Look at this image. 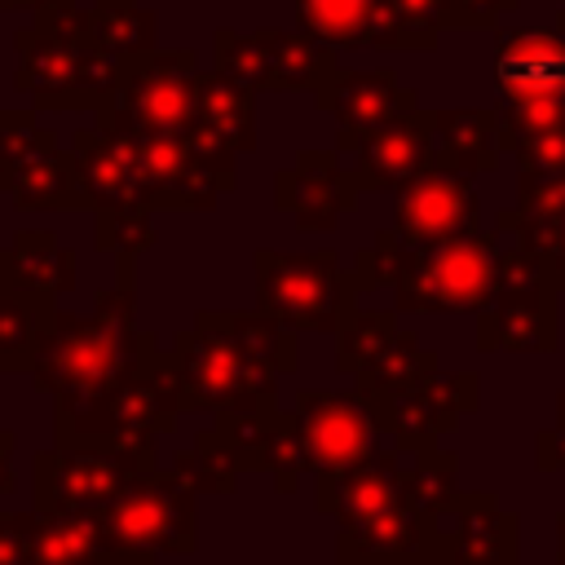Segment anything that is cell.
I'll return each instance as SVG.
<instances>
[{
	"instance_id": "ac0fdd59",
	"label": "cell",
	"mask_w": 565,
	"mask_h": 565,
	"mask_svg": "<svg viewBox=\"0 0 565 565\" xmlns=\"http://www.w3.org/2000/svg\"><path fill=\"white\" fill-rule=\"evenodd\" d=\"M71 154H75L79 194L88 212H102V207H150L154 212V185L128 137L93 119L71 132Z\"/></svg>"
},
{
	"instance_id": "4fadbf2b",
	"label": "cell",
	"mask_w": 565,
	"mask_h": 565,
	"mask_svg": "<svg viewBox=\"0 0 565 565\" xmlns=\"http://www.w3.org/2000/svg\"><path fill=\"white\" fill-rule=\"evenodd\" d=\"M477 230H481V194L472 177L441 168L437 159L393 194L388 234L402 247H437L450 238H468Z\"/></svg>"
},
{
	"instance_id": "8d00e7d4",
	"label": "cell",
	"mask_w": 565,
	"mask_h": 565,
	"mask_svg": "<svg viewBox=\"0 0 565 565\" xmlns=\"http://www.w3.org/2000/svg\"><path fill=\"white\" fill-rule=\"evenodd\" d=\"M530 252H539L543 256V265H547V278H552V287L565 296V212L556 216V225L530 247Z\"/></svg>"
},
{
	"instance_id": "9a60e30c",
	"label": "cell",
	"mask_w": 565,
	"mask_h": 565,
	"mask_svg": "<svg viewBox=\"0 0 565 565\" xmlns=\"http://www.w3.org/2000/svg\"><path fill=\"white\" fill-rule=\"evenodd\" d=\"M313 106L335 119V154H353L371 128L419 110V93L402 84L388 66H371V71L340 66L335 79L313 93Z\"/></svg>"
},
{
	"instance_id": "4dcf8cb0",
	"label": "cell",
	"mask_w": 565,
	"mask_h": 565,
	"mask_svg": "<svg viewBox=\"0 0 565 565\" xmlns=\"http://www.w3.org/2000/svg\"><path fill=\"white\" fill-rule=\"evenodd\" d=\"M172 468H177L199 494H230V490L238 486V472H243V463L234 459L230 441H225L216 428H203L190 450H177Z\"/></svg>"
},
{
	"instance_id": "30bf717a",
	"label": "cell",
	"mask_w": 565,
	"mask_h": 565,
	"mask_svg": "<svg viewBox=\"0 0 565 565\" xmlns=\"http://www.w3.org/2000/svg\"><path fill=\"white\" fill-rule=\"evenodd\" d=\"M199 57L194 49H150L132 62H124L119 93L106 110L93 119L119 132H163V137H190L194 128V102H199Z\"/></svg>"
},
{
	"instance_id": "1f68e13d",
	"label": "cell",
	"mask_w": 565,
	"mask_h": 565,
	"mask_svg": "<svg viewBox=\"0 0 565 565\" xmlns=\"http://www.w3.org/2000/svg\"><path fill=\"white\" fill-rule=\"evenodd\" d=\"M212 71L252 88V93H274V71H269V53L260 44V35H243V31H230L221 26L212 35Z\"/></svg>"
},
{
	"instance_id": "83f0119b",
	"label": "cell",
	"mask_w": 565,
	"mask_h": 565,
	"mask_svg": "<svg viewBox=\"0 0 565 565\" xmlns=\"http://www.w3.org/2000/svg\"><path fill=\"white\" fill-rule=\"evenodd\" d=\"M53 318H57L53 296L0 287V375H18V371L31 375Z\"/></svg>"
},
{
	"instance_id": "f35d334b",
	"label": "cell",
	"mask_w": 565,
	"mask_h": 565,
	"mask_svg": "<svg viewBox=\"0 0 565 565\" xmlns=\"http://www.w3.org/2000/svg\"><path fill=\"white\" fill-rule=\"evenodd\" d=\"M66 4H75V0H0V13H44V9H66Z\"/></svg>"
},
{
	"instance_id": "f546056e",
	"label": "cell",
	"mask_w": 565,
	"mask_h": 565,
	"mask_svg": "<svg viewBox=\"0 0 565 565\" xmlns=\"http://www.w3.org/2000/svg\"><path fill=\"white\" fill-rule=\"evenodd\" d=\"M88 22H93V35L119 62H132V57L159 49V13L137 0H93Z\"/></svg>"
},
{
	"instance_id": "ba28073f",
	"label": "cell",
	"mask_w": 565,
	"mask_h": 565,
	"mask_svg": "<svg viewBox=\"0 0 565 565\" xmlns=\"http://www.w3.org/2000/svg\"><path fill=\"white\" fill-rule=\"evenodd\" d=\"M256 274V309L291 331L340 335L344 322L358 313V274L340 265L335 252H252Z\"/></svg>"
},
{
	"instance_id": "60d3db41",
	"label": "cell",
	"mask_w": 565,
	"mask_h": 565,
	"mask_svg": "<svg viewBox=\"0 0 565 565\" xmlns=\"http://www.w3.org/2000/svg\"><path fill=\"white\" fill-rule=\"evenodd\" d=\"M556 565H565V516L556 525Z\"/></svg>"
},
{
	"instance_id": "d590c367",
	"label": "cell",
	"mask_w": 565,
	"mask_h": 565,
	"mask_svg": "<svg viewBox=\"0 0 565 565\" xmlns=\"http://www.w3.org/2000/svg\"><path fill=\"white\" fill-rule=\"evenodd\" d=\"M388 9L406 22V26H415L419 35H441L446 31V13H450V0H388Z\"/></svg>"
},
{
	"instance_id": "7c38bea8",
	"label": "cell",
	"mask_w": 565,
	"mask_h": 565,
	"mask_svg": "<svg viewBox=\"0 0 565 565\" xmlns=\"http://www.w3.org/2000/svg\"><path fill=\"white\" fill-rule=\"evenodd\" d=\"M154 463V446H53L31 463L35 512H97Z\"/></svg>"
},
{
	"instance_id": "5b68a950",
	"label": "cell",
	"mask_w": 565,
	"mask_h": 565,
	"mask_svg": "<svg viewBox=\"0 0 565 565\" xmlns=\"http://www.w3.org/2000/svg\"><path fill=\"white\" fill-rule=\"evenodd\" d=\"M13 88L35 110H106L119 93L124 62L93 35L88 9H44L13 31Z\"/></svg>"
},
{
	"instance_id": "603a6c76",
	"label": "cell",
	"mask_w": 565,
	"mask_h": 565,
	"mask_svg": "<svg viewBox=\"0 0 565 565\" xmlns=\"http://www.w3.org/2000/svg\"><path fill=\"white\" fill-rule=\"evenodd\" d=\"M79 278V256L53 230H18L0 247V287L35 296H71Z\"/></svg>"
},
{
	"instance_id": "ee69618b",
	"label": "cell",
	"mask_w": 565,
	"mask_h": 565,
	"mask_svg": "<svg viewBox=\"0 0 565 565\" xmlns=\"http://www.w3.org/2000/svg\"><path fill=\"white\" fill-rule=\"evenodd\" d=\"M561 4H565V0H561Z\"/></svg>"
},
{
	"instance_id": "b9f144b4",
	"label": "cell",
	"mask_w": 565,
	"mask_h": 565,
	"mask_svg": "<svg viewBox=\"0 0 565 565\" xmlns=\"http://www.w3.org/2000/svg\"><path fill=\"white\" fill-rule=\"evenodd\" d=\"M419 565H455V561H450V552H441V556H428V561H419Z\"/></svg>"
},
{
	"instance_id": "9c48e42d",
	"label": "cell",
	"mask_w": 565,
	"mask_h": 565,
	"mask_svg": "<svg viewBox=\"0 0 565 565\" xmlns=\"http://www.w3.org/2000/svg\"><path fill=\"white\" fill-rule=\"evenodd\" d=\"M0 194L18 212H88L75 154L40 124L35 106L0 110Z\"/></svg>"
},
{
	"instance_id": "d4e9b609",
	"label": "cell",
	"mask_w": 565,
	"mask_h": 565,
	"mask_svg": "<svg viewBox=\"0 0 565 565\" xmlns=\"http://www.w3.org/2000/svg\"><path fill=\"white\" fill-rule=\"evenodd\" d=\"M194 128L230 146L234 154H252L256 150V93L216 71H203L199 102H194Z\"/></svg>"
},
{
	"instance_id": "4316f807",
	"label": "cell",
	"mask_w": 565,
	"mask_h": 565,
	"mask_svg": "<svg viewBox=\"0 0 565 565\" xmlns=\"http://www.w3.org/2000/svg\"><path fill=\"white\" fill-rule=\"evenodd\" d=\"M31 565H102V539L93 512H26Z\"/></svg>"
},
{
	"instance_id": "8992f818",
	"label": "cell",
	"mask_w": 565,
	"mask_h": 565,
	"mask_svg": "<svg viewBox=\"0 0 565 565\" xmlns=\"http://www.w3.org/2000/svg\"><path fill=\"white\" fill-rule=\"evenodd\" d=\"M57 406V446H154L181 419V397L168 353L159 344L102 397L93 402H53Z\"/></svg>"
},
{
	"instance_id": "f1b7e54d",
	"label": "cell",
	"mask_w": 565,
	"mask_h": 565,
	"mask_svg": "<svg viewBox=\"0 0 565 565\" xmlns=\"http://www.w3.org/2000/svg\"><path fill=\"white\" fill-rule=\"evenodd\" d=\"M437 366H441L437 353H428V349L419 344V335L397 322V331H393V335L380 344V353L353 375V384H358V393H366V397H388V393H402V388L419 384V380L433 375Z\"/></svg>"
},
{
	"instance_id": "2e32d148",
	"label": "cell",
	"mask_w": 565,
	"mask_h": 565,
	"mask_svg": "<svg viewBox=\"0 0 565 565\" xmlns=\"http://www.w3.org/2000/svg\"><path fill=\"white\" fill-rule=\"evenodd\" d=\"M353 203H358V185L335 150H300L287 168L274 172V207L287 212L300 234L340 230Z\"/></svg>"
},
{
	"instance_id": "277c9868",
	"label": "cell",
	"mask_w": 565,
	"mask_h": 565,
	"mask_svg": "<svg viewBox=\"0 0 565 565\" xmlns=\"http://www.w3.org/2000/svg\"><path fill=\"white\" fill-rule=\"evenodd\" d=\"M503 230H477L437 247H402L388 230L358 247L353 274L362 291L393 287L402 313H481L494 300V256Z\"/></svg>"
},
{
	"instance_id": "6da1fadb",
	"label": "cell",
	"mask_w": 565,
	"mask_h": 565,
	"mask_svg": "<svg viewBox=\"0 0 565 565\" xmlns=\"http://www.w3.org/2000/svg\"><path fill=\"white\" fill-rule=\"evenodd\" d=\"M459 459L441 446H380L318 477V512L340 525V565H419L446 552L441 512L459 494Z\"/></svg>"
},
{
	"instance_id": "e0dca14e",
	"label": "cell",
	"mask_w": 565,
	"mask_h": 565,
	"mask_svg": "<svg viewBox=\"0 0 565 565\" xmlns=\"http://www.w3.org/2000/svg\"><path fill=\"white\" fill-rule=\"evenodd\" d=\"M296 31L331 49H384V53H428L433 35L406 26L388 0H296Z\"/></svg>"
},
{
	"instance_id": "484cf974",
	"label": "cell",
	"mask_w": 565,
	"mask_h": 565,
	"mask_svg": "<svg viewBox=\"0 0 565 565\" xmlns=\"http://www.w3.org/2000/svg\"><path fill=\"white\" fill-rule=\"evenodd\" d=\"M265 53H269V71H274V93H318L335 79L340 62H335V49L305 35V31H278V26H265L256 31Z\"/></svg>"
},
{
	"instance_id": "e575fe53",
	"label": "cell",
	"mask_w": 565,
	"mask_h": 565,
	"mask_svg": "<svg viewBox=\"0 0 565 565\" xmlns=\"http://www.w3.org/2000/svg\"><path fill=\"white\" fill-rule=\"evenodd\" d=\"M521 0H450L446 31H494Z\"/></svg>"
},
{
	"instance_id": "7402d4cb",
	"label": "cell",
	"mask_w": 565,
	"mask_h": 565,
	"mask_svg": "<svg viewBox=\"0 0 565 565\" xmlns=\"http://www.w3.org/2000/svg\"><path fill=\"white\" fill-rule=\"evenodd\" d=\"M494 88L499 102L565 93V35L552 26H521L494 40Z\"/></svg>"
},
{
	"instance_id": "8fae6325",
	"label": "cell",
	"mask_w": 565,
	"mask_h": 565,
	"mask_svg": "<svg viewBox=\"0 0 565 565\" xmlns=\"http://www.w3.org/2000/svg\"><path fill=\"white\" fill-rule=\"evenodd\" d=\"M287 450L291 477H327L362 463L380 450V424L366 393H296L287 411Z\"/></svg>"
},
{
	"instance_id": "3957f363",
	"label": "cell",
	"mask_w": 565,
	"mask_h": 565,
	"mask_svg": "<svg viewBox=\"0 0 565 565\" xmlns=\"http://www.w3.org/2000/svg\"><path fill=\"white\" fill-rule=\"evenodd\" d=\"M137 260L115 256V287L93 296L88 313L57 309L40 358L31 366V384L53 402H93L110 393L154 344L150 331L137 327Z\"/></svg>"
},
{
	"instance_id": "836d02e7",
	"label": "cell",
	"mask_w": 565,
	"mask_h": 565,
	"mask_svg": "<svg viewBox=\"0 0 565 565\" xmlns=\"http://www.w3.org/2000/svg\"><path fill=\"white\" fill-rule=\"evenodd\" d=\"M393 331H397V313H388V309H358L344 322V331L335 335V371H344L353 380L380 353V344Z\"/></svg>"
},
{
	"instance_id": "ab89813d",
	"label": "cell",
	"mask_w": 565,
	"mask_h": 565,
	"mask_svg": "<svg viewBox=\"0 0 565 565\" xmlns=\"http://www.w3.org/2000/svg\"><path fill=\"white\" fill-rule=\"evenodd\" d=\"M9 455H13V433H9V428H0V494H9V490H13Z\"/></svg>"
},
{
	"instance_id": "52a82bcc",
	"label": "cell",
	"mask_w": 565,
	"mask_h": 565,
	"mask_svg": "<svg viewBox=\"0 0 565 565\" xmlns=\"http://www.w3.org/2000/svg\"><path fill=\"white\" fill-rule=\"evenodd\" d=\"M199 490L177 468H150L106 508L93 512L102 539V565H154L159 552H194Z\"/></svg>"
},
{
	"instance_id": "7bdbcfd3",
	"label": "cell",
	"mask_w": 565,
	"mask_h": 565,
	"mask_svg": "<svg viewBox=\"0 0 565 565\" xmlns=\"http://www.w3.org/2000/svg\"><path fill=\"white\" fill-rule=\"evenodd\" d=\"M556 31L565 35V4H561V13H556Z\"/></svg>"
},
{
	"instance_id": "ffe728a7",
	"label": "cell",
	"mask_w": 565,
	"mask_h": 565,
	"mask_svg": "<svg viewBox=\"0 0 565 565\" xmlns=\"http://www.w3.org/2000/svg\"><path fill=\"white\" fill-rule=\"evenodd\" d=\"M561 291L552 282L494 291V300L477 313V349L481 353H552L561 344Z\"/></svg>"
},
{
	"instance_id": "cb8c5ba5",
	"label": "cell",
	"mask_w": 565,
	"mask_h": 565,
	"mask_svg": "<svg viewBox=\"0 0 565 565\" xmlns=\"http://www.w3.org/2000/svg\"><path fill=\"white\" fill-rule=\"evenodd\" d=\"M433 159L463 177L499 168V106H441L433 110Z\"/></svg>"
},
{
	"instance_id": "44dd1931",
	"label": "cell",
	"mask_w": 565,
	"mask_h": 565,
	"mask_svg": "<svg viewBox=\"0 0 565 565\" xmlns=\"http://www.w3.org/2000/svg\"><path fill=\"white\" fill-rule=\"evenodd\" d=\"M441 539L455 565H516V516L490 490H459L441 512Z\"/></svg>"
},
{
	"instance_id": "d6986e66",
	"label": "cell",
	"mask_w": 565,
	"mask_h": 565,
	"mask_svg": "<svg viewBox=\"0 0 565 565\" xmlns=\"http://www.w3.org/2000/svg\"><path fill=\"white\" fill-rule=\"evenodd\" d=\"M353 159V185L358 194H397L415 172H424L433 163V110H411L402 119H388L380 128H371L358 150L349 154Z\"/></svg>"
},
{
	"instance_id": "5bb4252c",
	"label": "cell",
	"mask_w": 565,
	"mask_h": 565,
	"mask_svg": "<svg viewBox=\"0 0 565 565\" xmlns=\"http://www.w3.org/2000/svg\"><path fill=\"white\" fill-rule=\"evenodd\" d=\"M366 402L375 411L380 433L393 437V446L428 450L446 433H455L468 411L481 406V380L472 371H441L437 366L419 384L388 393V397H366Z\"/></svg>"
},
{
	"instance_id": "7a4b0ae2",
	"label": "cell",
	"mask_w": 565,
	"mask_h": 565,
	"mask_svg": "<svg viewBox=\"0 0 565 565\" xmlns=\"http://www.w3.org/2000/svg\"><path fill=\"white\" fill-rule=\"evenodd\" d=\"M168 362L181 411H269L278 380L296 371V331L260 309H203L194 327L177 331Z\"/></svg>"
},
{
	"instance_id": "74e56055",
	"label": "cell",
	"mask_w": 565,
	"mask_h": 565,
	"mask_svg": "<svg viewBox=\"0 0 565 565\" xmlns=\"http://www.w3.org/2000/svg\"><path fill=\"white\" fill-rule=\"evenodd\" d=\"M539 468H565V393L556 397V424L539 433Z\"/></svg>"
},
{
	"instance_id": "d6a6232c",
	"label": "cell",
	"mask_w": 565,
	"mask_h": 565,
	"mask_svg": "<svg viewBox=\"0 0 565 565\" xmlns=\"http://www.w3.org/2000/svg\"><path fill=\"white\" fill-rule=\"evenodd\" d=\"M154 212L150 207H102L93 212V247L110 256L137 260L146 247H154Z\"/></svg>"
}]
</instances>
